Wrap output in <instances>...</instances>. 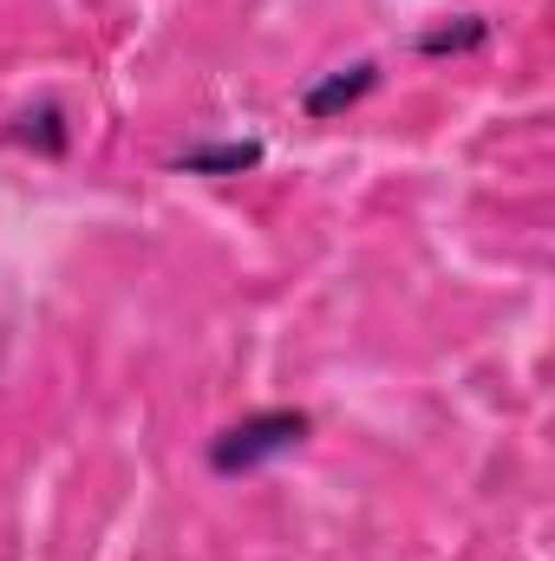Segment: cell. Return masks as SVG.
Here are the masks:
<instances>
[{"mask_svg":"<svg viewBox=\"0 0 555 561\" xmlns=\"http://www.w3.org/2000/svg\"><path fill=\"white\" fill-rule=\"evenodd\" d=\"M307 431H314L307 412H249L242 424H229V431L209 444V470H216V477H249V470L287 457L294 444H307Z\"/></svg>","mask_w":555,"mask_h":561,"instance_id":"cell-1","label":"cell"},{"mask_svg":"<svg viewBox=\"0 0 555 561\" xmlns=\"http://www.w3.org/2000/svg\"><path fill=\"white\" fill-rule=\"evenodd\" d=\"M373 85H380V66H373V59H360V66H340L333 79H320V85L301 99V112H307V118H340V112H347V105H360Z\"/></svg>","mask_w":555,"mask_h":561,"instance_id":"cell-2","label":"cell"},{"mask_svg":"<svg viewBox=\"0 0 555 561\" xmlns=\"http://www.w3.org/2000/svg\"><path fill=\"white\" fill-rule=\"evenodd\" d=\"M262 163V144H196V150H183L177 157V170H190V176H242V170H256Z\"/></svg>","mask_w":555,"mask_h":561,"instance_id":"cell-3","label":"cell"},{"mask_svg":"<svg viewBox=\"0 0 555 561\" xmlns=\"http://www.w3.org/2000/svg\"><path fill=\"white\" fill-rule=\"evenodd\" d=\"M484 39H490V20H484V13H457V20L431 26V33L418 39V53H431V59H444V53H451V59H457V53H477Z\"/></svg>","mask_w":555,"mask_h":561,"instance_id":"cell-4","label":"cell"},{"mask_svg":"<svg viewBox=\"0 0 555 561\" xmlns=\"http://www.w3.org/2000/svg\"><path fill=\"white\" fill-rule=\"evenodd\" d=\"M13 138L33 144L39 157H66L72 131H66V112H59V105H39V112H20V118H13Z\"/></svg>","mask_w":555,"mask_h":561,"instance_id":"cell-5","label":"cell"}]
</instances>
